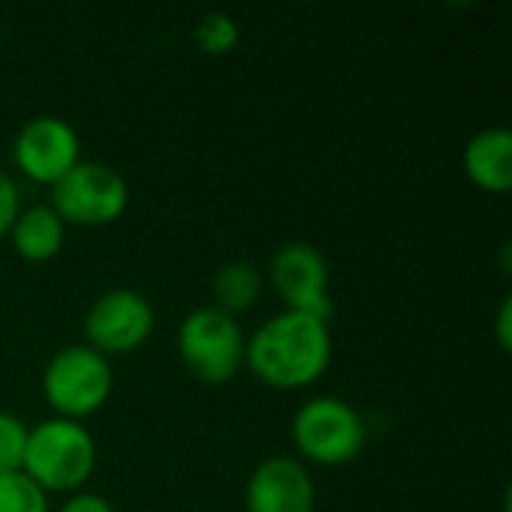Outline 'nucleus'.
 I'll return each mask as SVG.
<instances>
[{
  "label": "nucleus",
  "mask_w": 512,
  "mask_h": 512,
  "mask_svg": "<svg viewBox=\"0 0 512 512\" xmlns=\"http://www.w3.org/2000/svg\"><path fill=\"white\" fill-rule=\"evenodd\" d=\"M333 363V333L330 321L288 312L267 318L252 336H246L249 375L270 390L294 393L306 390L327 375Z\"/></svg>",
  "instance_id": "1"
},
{
  "label": "nucleus",
  "mask_w": 512,
  "mask_h": 512,
  "mask_svg": "<svg viewBox=\"0 0 512 512\" xmlns=\"http://www.w3.org/2000/svg\"><path fill=\"white\" fill-rule=\"evenodd\" d=\"M96 471V441L84 423L48 417L27 429L21 474L45 495H75Z\"/></svg>",
  "instance_id": "2"
},
{
  "label": "nucleus",
  "mask_w": 512,
  "mask_h": 512,
  "mask_svg": "<svg viewBox=\"0 0 512 512\" xmlns=\"http://www.w3.org/2000/svg\"><path fill=\"white\" fill-rule=\"evenodd\" d=\"M369 429L363 414L339 396H315L303 402L291 420V441L303 465L342 468L366 447Z\"/></svg>",
  "instance_id": "3"
},
{
  "label": "nucleus",
  "mask_w": 512,
  "mask_h": 512,
  "mask_svg": "<svg viewBox=\"0 0 512 512\" xmlns=\"http://www.w3.org/2000/svg\"><path fill=\"white\" fill-rule=\"evenodd\" d=\"M177 357L204 387H222L243 372L246 333L237 318L204 306L192 309L177 330Z\"/></svg>",
  "instance_id": "4"
},
{
  "label": "nucleus",
  "mask_w": 512,
  "mask_h": 512,
  "mask_svg": "<svg viewBox=\"0 0 512 512\" xmlns=\"http://www.w3.org/2000/svg\"><path fill=\"white\" fill-rule=\"evenodd\" d=\"M114 393V369L111 360L87 345L60 348L42 372V396L54 417L84 423Z\"/></svg>",
  "instance_id": "5"
},
{
  "label": "nucleus",
  "mask_w": 512,
  "mask_h": 512,
  "mask_svg": "<svg viewBox=\"0 0 512 512\" xmlns=\"http://www.w3.org/2000/svg\"><path fill=\"white\" fill-rule=\"evenodd\" d=\"M48 207L63 219V225L102 228L126 213L129 183L117 168L81 159L60 183L51 186Z\"/></svg>",
  "instance_id": "6"
},
{
  "label": "nucleus",
  "mask_w": 512,
  "mask_h": 512,
  "mask_svg": "<svg viewBox=\"0 0 512 512\" xmlns=\"http://www.w3.org/2000/svg\"><path fill=\"white\" fill-rule=\"evenodd\" d=\"M156 327L153 303L132 288H111L99 294L84 312V345L102 357L138 351Z\"/></svg>",
  "instance_id": "7"
},
{
  "label": "nucleus",
  "mask_w": 512,
  "mask_h": 512,
  "mask_svg": "<svg viewBox=\"0 0 512 512\" xmlns=\"http://www.w3.org/2000/svg\"><path fill=\"white\" fill-rule=\"evenodd\" d=\"M267 279L288 312H303L330 321V264L321 249L306 240H291L270 258Z\"/></svg>",
  "instance_id": "8"
},
{
  "label": "nucleus",
  "mask_w": 512,
  "mask_h": 512,
  "mask_svg": "<svg viewBox=\"0 0 512 512\" xmlns=\"http://www.w3.org/2000/svg\"><path fill=\"white\" fill-rule=\"evenodd\" d=\"M12 162L27 180L51 189L81 162V138L69 120L39 114L18 129L12 141Z\"/></svg>",
  "instance_id": "9"
},
{
  "label": "nucleus",
  "mask_w": 512,
  "mask_h": 512,
  "mask_svg": "<svg viewBox=\"0 0 512 512\" xmlns=\"http://www.w3.org/2000/svg\"><path fill=\"white\" fill-rule=\"evenodd\" d=\"M318 489L297 456L264 459L243 492L246 512H315Z\"/></svg>",
  "instance_id": "10"
},
{
  "label": "nucleus",
  "mask_w": 512,
  "mask_h": 512,
  "mask_svg": "<svg viewBox=\"0 0 512 512\" xmlns=\"http://www.w3.org/2000/svg\"><path fill=\"white\" fill-rule=\"evenodd\" d=\"M465 177L489 192L507 195L512 189V132L504 126H486L468 138L462 153Z\"/></svg>",
  "instance_id": "11"
},
{
  "label": "nucleus",
  "mask_w": 512,
  "mask_h": 512,
  "mask_svg": "<svg viewBox=\"0 0 512 512\" xmlns=\"http://www.w3.org/2000/svg\"><path fill=\"white\" fill-rule=\"evenodd\" d=\"M63 240H66V225L48 204L21 207L9 228V243L15 255L27 264L51 261L54 255H60Z\"/></svg>",
  "instance_id": "12"
},
{
  "label": "nucleus",
  "mask_w": 512,
  "mask_h": 512,
  "mask_svg": "<svg viewBox=\"0 0 512 512\" xmlns=\"http://www.w3.org/2000/svg\"><path fill=\"white\" fill-rule=\"evenodd\" d=\"M264 276L249 261H228L213 273V309L240 318L252 306H258L264 294Z\"/></svg>",
  "instance_id": "13"
},
{
  "label": "nucleus",
  "mask_w": 512,
  "mask_h": 512,
  "mask_svg": "<svg viewBox=\"0 0 512 512\" xmlns=\"http://www.w3.org/2000/svg\"><path fill=\"white\" fill-rule=\"evenodd\" d=\"M192 39H195L201 54L222 57V54H231L240 45V24L234 21V15H228L222 9H213V12L198 18V24L192 30Z\"/></svg>",
  "instance_id": "14"
},
{
  "label": "nucleus",
  "mask_w": 512,
  "mask_h": 512,
  "mask_svg": "<svg viewBox=\"0 0 512 512\" xmlns=\"http://www.w3.org/2000/svg\"><path fill=\"white\" fill-rule=\"evenodd\" d=\"M0 512H51L48 495L21 471L0 474Z\"/></svg>",
  "instance_id": "15"
},
{
  "label": "nucleus",
  "mask_w": 512,
  "mask_h": 512,
  "mask_svg": "<svg viewBox=\"0 0 512 512\" xmlns=\"http://www.w3.org/2000/svg\"><path fill=\"white\" fill-rule=\"evenodd\" d=\"M24 447H27V426L15 414L0 411V474L21 471Z\"/></svg>",
  "instance_id": "16"
},
{
  "label": "nucleus",
  "mask_w": 512,
  "mask_h": 512,
  "mask_svg": "<svg viewBox=\"0 0 512 512\" xmlns=\"http://www.w3.org/2000/svg\"><path fill=\"white\" fill-rule=\"evenodd\" d=\"M18 210H21L18 186H15V180L6 171H0V240L9 237V228H12Z\"/></svg>",
  "instance_id": "17"
},
{
  "label": "nucleus",
  "mask_w": 512,
  "mask_h": 512,
  "mask_svg": "<svg viewBox=\"0 0 512 512\" xmlns=\"http://www.w3.org/2000/svg\"><path fill=\"white\" fill-rule=\"evenodd\" d=\"M57 512H114L111 501L96 492H75Z\"/></svg>",
  "instance_id": "18"
},
{
  "label": "nucleus",
  "mask_w": 512,
  "mask_h": 512,
  "mask_svg": "<svg viewBox=\"0 0 512 512\" xmlns=\"http://www.w3.org/2000/svg\"><path fill=\"white\" fill-rule=\"evenodd\" d=\"M510 318H512V300H510V297H504V303H501V309H498V324H495V333H498V345H501L504 351H510V345H512Z\"/></svg>",
  "instance_id": "19"
}]
</instances>
